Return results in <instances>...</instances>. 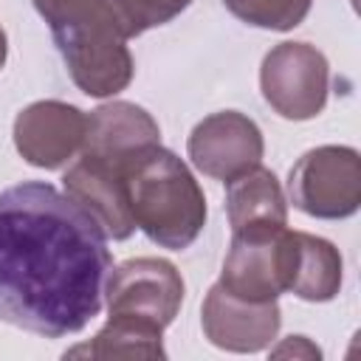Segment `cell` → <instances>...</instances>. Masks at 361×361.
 Wrapping results in <instances>:
<instances>
[{
    "label": "cell",
    "mask_w": 361,
    "mask_h": 361,
    "mask_svg": "<svg viewBox=\"0 0 361 361\" xmlns=\"http://www.w3.org/2000/svg\"><path fill=\"white\" fill-rule=\"evenodd\" d=\"M107 274V237L71 195L39 180L0 192V322L79 333L102 310Z\"/></svg>",
    "instance_id": "obj_1"
},
{
    "label": "cell",
    "mask_w": 361,
    "mask_h": 361,
    "mask_svg": "<svg viewBox=\"0 0 361 361\" xmlns=\"http://www.w3.org/2000/svg\"><path fill=\"white\" fill-rule=\"evenodd\" d=\"M71 79L87 96H113L133 79L127 37L110 0H34Z\"/></svg>",
    "instance_id": "obj_2"
},
{
    "label": "cell",
    "mask_w": 361,
    "mask_h": 361,
    "mask_svg": "<svg viewBox=\"0 0 361 361\" xmlns=\"http://www.w3.org/2000/svg\"><path fill=\"white\" fill-rule=\"evenodd\" d=\"M127 203L135 228L152 243L180 251L206 223V197L189 166L161 144L127 166Z\"/></svg>",
    "instance_id": "obj_3"
},
{
    "label": "cell",
    "mask_w": 361,
    "mask_h": 361,
    "mask_svg": "<svg viewBox=\"0 0 361 361\" xmlns=\"http://www.w3.org/2000/svg\"><path fill=\"white\" fill-rule=\"evenodd\" d=\"M290 203L322 220L355 214L361 203V158L353 147H316L288 175Z\"/></svg>",
    "instance_id": "obj_4"
},
{
    "label": "cell",
    "mask_w": 361,
    "mask_h": 361,
    "mask_svg": "<svg viewBox=\"0 0 361 361\" xmlns=\"http://www.w3.org/2000/svg\"><path fill=\"white\" fill-rule=\"evenodd\" d=\"M327 59L307 42H279L271 48L259 68V87L265 102L293 121L313 118L327 102Z\"/></svg>",
    "instance_id": "obj_5"
},
{
    "label": "cell",
    "mask_w": 361,
    "mask_h": 361,
    "mask_svg": "<svg viewBox=\"0 0 361 361\" xmlns=\"http://www.w3.org/2000/svg\"><path fill=\"white\" fill-rule=\"evenodd\" d=\"M288 251L290 231L285 226L234 231L220 285L248 302H274L288 290Z\"/></svg>",
    "instance_id": "obj_6"
},
{
    "label": "cell",
    "mask_w": 361,
    "mask_h": 361,
    "mask_svg": "<svg viewBox=\"0 0 361 361\" xmlns=\"http://www.w3.org/2000/svg\"><path fill=\"white\" fill-rule=\"evenodd\" d=\"M104 299L110 316H135L164 330L180 310L183 279L166 259L135 257L107 274Z\"/></svg>",
    "instance_id": "obj_7"
},
{
    "label": "cell",
    "mask_w": 361,
    "mask_h": 361,
    "mask_svg": "<svg viewBox=\"0 0 361 361\" xmlns=\"http://www.w3.org/2000/svg\"><path fill=\"white\" fill-rule=\"evenodd\" d=\"M262 133L259 127L237 113L223 110L206 116L189 135V158L192 164L217 180H231L245 169L257 166L262 158Z\"/></svg>",
    "instance_id": "obj_8"
},
{
    "label": "cell",
    "mask_w": 361,
    "mask_h": 361,
    "mask_svg": "<svg viewBox=\"0 0 361 361\" xmlns=\"http://www.w3.org/2000/svg\"><path fill=\"white\" fill-rule=\"evenodd\" d=\"M87 116L68 102H34L14 121L17 152L39 169H59L85 141Z\"/></svg>",
    "instance_id": "obj_9"
},
{
    "label": "cell",
    "mask_w": 361,
    "mask_h": 361,
    "mask_svg": "<svg viewBox=\"0 0 361 361\" xmlns=\"http://www.w3.org/2000/svg\"><path fill=\"white\" fill-rule=\"evenodd\" d=\"M206 338L228 353H259L279 333V305L248 302L228 293L220 282L209 288L200 310Z\"/></svg>",
    "instance_id": "obj_10"
},
{
    "label": "cell",
    "mask_w": 361,
    "mask_h": 361,
    "mask_svg": "<svg viewBox=\"0 0 361 361\" xmlns=\"http://www.w3.org/2000/svg\"><path fill=\"white\" fill-rule=\"evenodd\" d=\"M127 166L82 155L65 172L62 186L104 231L107 240H127L135 231L127 203Z\"/></svg>",
    "instance_id": "obj_11"
},
{
    "label": "cell",
    "mask_w": 361,
    "mask_h": 361,
    "mask_svg": "<svg viewBox=\"0 0 361 361\" xmlns=\"http://www.w3.org/2000/svg\"><path fill=\"white\" fill-rule=\"evenodd\" d=\"M161 144L158 121L133 102H110L87 116L82 155L130 166L138 155Z\"/></svg>",
    "instance_id": "obj_12"
},
{
    "label": "cell",
    "mask_w": 361,
    "mask_h": 361,
    "mask_svg": "<svg viewBox=\"0 0 361 361\" xmlns=\"http://www.w3.org/2000/svg\"><path fill=\"white\" fill-rule=\"evenodd\" d=\"M226 214L231 231L288 226V203L276 175L257 164L226 180Z\"/></svg>",
    "instance_id": "obj_13"
},
{
    "label": "cell",
    "mask_w": 361,
    "mask_h": 361,
    "mask_svg": "<svg viewBox=\"0 0 361 361\" xmlns=\"http://www.w3.org/2000/svg\"><path fill=\"white\" fill-rule=\"evenodd\" d=\"M341 254L333 243L290 231L288 251V290L305 302H330L341 290Z\"/></svg>",
    "instance_id": "obj_14"
},
{
    "label": "cell",
    "mask_w": 361,
    "mask_h": 361,
    "mask_svg": "<svg viewBox=\"0 0 361 361\" xmlns=\"http://www.w3.org/2000/svg\"><path fill=\"white\" fill-rule=\"evenodd\" d=\"M164 358L161 327L135 316H110V322L93 336V341L79 344L65 353V358Z\"/></svg>",
    "instance_id": "obj_15"
},
{
    "label": "cell",
    "mask_w": 361,
    "mask_h": 361,
    "mask_svg": "<svg viewBox=\"0 0 361 361\" xmlns=\"http://www.w3.org/2000/svg\"><path fill=\"white\" fill-rule=\"evenodd\" d=\"M223 3L243 23L271 31H290L310 11V0H223Z\"/></svg>",
    "instance_id": "obj_16"
},
{
    "label": "cell",
    "mask_w": 361,
    "mask_h": 361,
    "mask_svg": "<svg viewBox=\"0 0 361 361\" xmlns=\"http://www.w3.org/2000/svg\"><path fill=\"white\" fill-rule=\"evenodd\" d=\"M192 0H110L127 39L175 20Z\"/></svg>",
    "instance_id": "obj_17"
},
{
    "label": "cell",
    "mask_w": 361,
    "mask_h": 361,
    "mask_svg": "<svg viewBox=\"0 0 361 361\" xmlns=\"http://www.w3.org/2000/svg\"><path fill=\"white\" fill-rule=\"evenodd\" d=\"M271 355H302V358H319V347H313L305 336H290L285 344H279Z\"/></svg>",
    "instance_id": "obj_18"
},
{
    "label": "cell",
    "mask_w": 361,
    "mask_h": 361,
    "mask_svg": "<svg viewBox=\"0 0 361 361\" xmlns=\"http://www.w3.org/2000/svg\"><path fill=\"white\" fill-rule=\"evenodd\" d=\"M6 51H8V45H6V31L0 28V68H3V62H6Z\"/></svg>",
    "instance_id": "obj_19"
}]
</instances>
